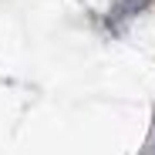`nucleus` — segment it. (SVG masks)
<instances>
[{"instance_id": "obj_1", "label": "nucleus", "mask_w": 155, "mask_h": 155, "mask_svg": "<svg viewBox=\"0 0 155 155\" xmlns=\"http://www.w3.org/2000/svg\"><path fill=\"white\" fill-rule=\"evenodd\" d=\"M145 7H148V0H121L118 4V17H132V14L145 10Z\"/></svg>"}]
</instances>
